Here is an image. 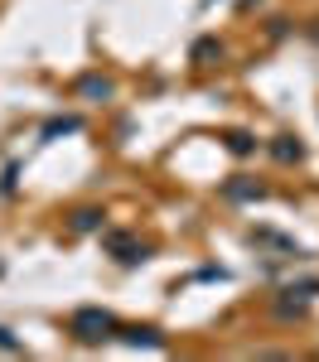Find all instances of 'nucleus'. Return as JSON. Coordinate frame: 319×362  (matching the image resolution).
Wrapping results in <instances>:
<instances>
[{"mask_svg":"<svg viewBox=\"0 0 319 362\" xmlns=\"http://www.w3.org/2000/svg\"><path fill=\"white\" fill-rule=\"evenodd\" d=\"M63 131H78V116H63V121H49L44 136H63Z\"/></svg>","mask_w":319,"mask_h":362,"instance_id":"4","label":"nucleus"},{"mask_svg":"<svg viewBox=\"0 0 319 362\" xmlns=\"http://www.w3.org/2000/svg\"><path fill=\"white\" fill-rule=\"evenodd\" d=\"M92 227H102V213L97 208H78L73 213V232H92Z\"/></svg>","mask_w":319,"mask_h":362,"instance_id":"2","label":"nucleus"},{"mask_svg":"<svg viewBox=\"0 0 319 362\" xmlns=\"http://www.w3.org/2000/svg\"><path fill=\"white\" fill-rule=\"evenodd\" d=\"M116 329V319L107 314V309H78L73 314V334L83 338V343H97V338H107Z\"/></svg>","mask_w":319,"mask_h":362,"instance_id":"1","label":"nucleus"},{"mask_svg":"<svg viewBox=\"0 0 319 362\" xmlns=\"http://www.w3.org/2000/svg\"><path fill=\"white\" fill-rule=\"evenodd\" d=\"M276 160H300V145H290V140H281V145H276Z\"/></svg>","mask_w":319,"mask_h":362,"instance_id":"5","label":"nucleus"},{"mask_svg":"<svg viewBox=\"0 0 319 362\" xmlns=\"http://www.w3.org/2000/svg\"><path fill=\"white\" fill-rule=\"evenodd\" d=\"M83 92L87 97H112V83L107 78H83Z\"/></svg>","mask_w":319,"mask_h":362,"instance_id":"3","label":"nucleus"}]
</instances>
